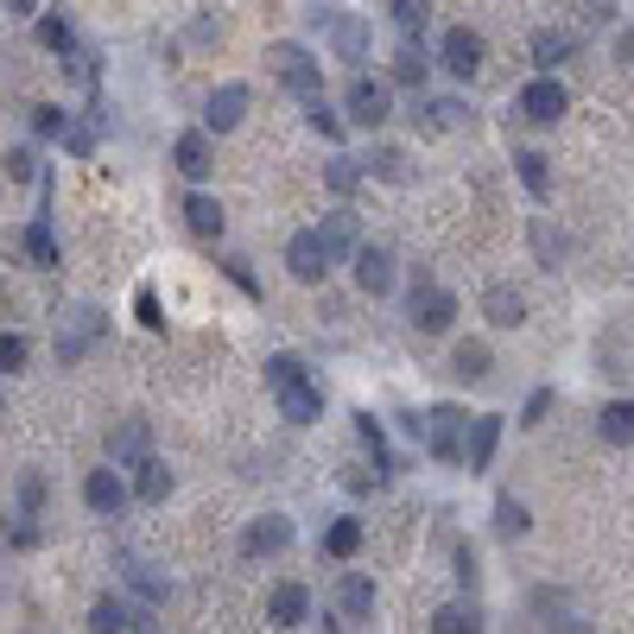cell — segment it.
<instances>
[{
  "label": "cell",
  "mask_w": 634,
  "mask_h": 634,
  "mask_svg": "<svg viewBox=\"0 0 634 634\" xmlns=\"http://www.w3.org/2000/svg\"><path fill=\"white\" fill-rule=\"evenodd\" d=\"M266 381H273V394H279V419H293V425H311L324 400H318V387L304 381L299 356H266Z\"/></svg>",
  "instance_id": "cell-1"
},
{
  "label": "cell",
  "mask_w": 634,
  "mask_h": 634,
  "mask_svg": "<svg viewBox=\"0 0 634 634\" xmlns=\"http://www.w3.org/2000/svg\"><path fill=\"white\" fill-rule=\"evenodd\" d=\"M311 20L324 26V38H331V51L343 58V64H362V58H369V20H362V13H343V7H318Z\"/></svg>",
  "instance_id": "cell-2"
},
{
  "label": "cell",
  "mask_w": 634,
  "mask_h": 634,
  "mask_svg": "<svg viewBox=\"0 0 634 634\" xmlns=\"http://www.w3.org/2000/svg\"><path fill=\"white\" fill-rule=\"evenodd\" d=\"M266 71L279 76L293 96H318V58H311L304 45H286V38H279V45H266Z\"/></svg>",
  "instance_id": "cell-3"
},
{
  "label": "cell",
  "mask_w": 634,
  "mask_h": 634,
  "mask_svg": "<svg viewBox=\"0 0 634 634\" xmlns=\"http://www.w3.org/2000/svg\"><path fill=\"white\" fill-rule=\"evenodd\" d=\"M407 318H412V331L438 336V331H450V318H457V299H450L445 286L419 279V286H412V299H407Z\"/></svg>",
  "instance_id": "cell-4"
},
{
  "label": "cell",
  "mask_w": 634,
  "mask_h": 634,
  "mask_svg": "<svg viewBox=\"0 0 634 634\" xmlns=\"http://www.w3.org/2000/svg\"><path fill=\"white\" fill-rule=\"evenodd\" d=\"M331 241H324V228H304V235H293L286 241V266H293V279H304V286H318L324 273H331Z\"/></svg>",
  "instance_id": "cell-5"
},
{
  "label": "cell",
  "mask_w": 634,
  "mask_h": 634,
  "mask_svg": "<svg viewBox=\"0 0 634 634\" xmlns=\"http://www.w3.org/2000/svg\"><path fill=\"white\" fill-rule=\"evenodd\" d=\"M463 425H470V419L457 407H432L425 412V450L445 457V463H463V457H470V450H463Z\"/></svg>",
  "instance_id": "cell-6"
},
{
  "label": "cell",
  "mask_w": 634,
  "mask_h": 634,
  "mask_svg": "<svg viewBox=\"0 0 634 634\" xmlns=\"http://www.w3.org/2000/svg\"><path fill=\"white\" fill-rule=\"evenodd\" d=\"M438 64H445L450 76H463V83H470V76L483 71V38L470 33V26H450L445 45H438Z\"/></svg>",
  "instance_id": "cell-7"
},
{
  "label": "cell",
  "mask_w": 634,
  "mask_h": 634,
  "mask_svg": "<svg viewBox=\"0 0 634 634\" xmlns=\"http://www.w3.org/2000/svg\"><path fill=\"white\" fill-rule=\"evenodd\" d=\"M571 109V89H564L559 76H533L521 89V114L526 121H559V114Z\"/></svg>",
  "instance_id": "cell-8"
},
{
  "label": "cell",
  "mask_w": 634,
  "mask_h": 634,
  "mask_svg": "<svg viewBox=\"0 0 634 634\" xmlns=\"http://www.w3.org/2000/svg\"><path fill=\"white\" fill-rule=\"evenodd\" d=\"M293 546V521L286 514H261V521L241 533V552L248 559H273V552H286Z\"/></svg>",
  "instance_id": "cell-9"
},
{
  "label": "cell",
  "mask_w": 634,
  "mask_h": 634,
  "mask_svg": "<svg viewBox=\"0 0 634 634\" xmlns=\"http://www.w3.org/2000/svg\"><path fill=\"white\" fill-rule=\"evenodd\" d=\"M96 336H102V311H89V304H76V311H71V324L58 331V356H64V362H83Z\"/></svg>",
  "instance_id": "cell-10"
},
{
  "label": "cell",
  "mask_w": 634,
  "mask_h": 634,
  "mask_svg": "<svg viewBox=\"0 0 634 634\" xmlns=\"http://www.w3.org/2000/svg\"><path fill=\"white\" fill-rule=\"evenodd\" d=\"M109 457L140 470V463L152 457V425H147V419H121V425L109 432Z\"/></svg>",
  "instance_id": "cell-11"
},
{
  "label": "cell",
  "mask_w": 634,
  "mask_h": 634,
  "mask_svg": "<svg viewBox=\"0 0 634 634\" xmlns=\"http://www.w3.org/2000/svg\"><path fill=\"white\" fill-rule=\"evenodd\" d=\"M387 83H369V76H356V83H349V121H356V127H381V121H387Z\"/></svg>",
  "instance_id": "cell-12"
},
{
  "label": "cell",
  "mask_w": 634,
  "mask_h": 634,
  "mask_svg": "<svg viewBox=\"0 0 634 634\" xmlns=\"http://www.w3.org/2000/svg\"><path fill=\"white\" fill-rule=\"evenodd\" d=\"M266 622H273V629H304V622H311V591H304V584H279V591L266 597Z\"/></svg>",
  "instance_id": "cell-13"
},
{
  "label": "cell",
  "mask_w": 634,
  "mask_h": 634,
  "mask_svg": "<svg viewBox=\"0 0 634 634\" xmlns=\"http://www.w3.org/2000/svg\"><path fill=\"white\" fill-rule=\"evenodd\" d=\"M241 114H248V83H223V89L203 102V127L228 134V127H241Z\"/></svg>",
  "instance_id": "cell-14"
},
{
  "label": "cell",
  "mask_w": 634,
  "mask_h": 634,
  "mask_svg": "<svg viewBox=\"0 0 634 634\" xmlns=\"http://www.w3.org/2000/svg\"><path fill=\"white\" fill-rule=\"evenodd\" d=\"M349 266H356V286H362L369 299H381V293L394 286V261H387V248H369V241H362V248L349 254Z\"/></svg>",
  "instance_id": "cell-15"
},
{
  "label": "cell",
  "mask_w": 634,
  "mask_h": 634,
  "mask_svg": "<svg viewBox=\"0 0 634 634\" xmlns=\"http://www.w3.org/2000/svg\"><path fill=\"white\" fill-rule=\"evenodd\" d=\"M83 501H89V508H96V514H121V508H127V483H121V476H114V470H89V476H83Z\"/></svg>",
  "instance_id": "cell-16"
},
{
  "label": "cell",
  "mask_w": 634,
  "mask_h": 634,
  "mask_svg": "<svg viewBox=\"0 0 634 634\" xmlns=\"http://www.w3.org/2000/svg\"><path fill=\"white\" fill-rule=\"evenodd\" d=\"M483 318L495 324V331H521L526 324V299L514 293V286H488L483 293Z\"/></svg>",
  "instance_id": "cell-17"
},
{
  "label": "cell",
  "mask_w": 634,
  "mask_h": 634,
  "mask_svg": "<svg viewBox=\"0 0 634 634\" xmlns=\"http://www.w3.org/2000/svg\"><path fill=\"white\" fill-rule=\"evenodd\" d=\"M89 629H102V634H114V629H152V616H147V609L134 616L121 597H102L96 609H89Z\"/></svg>",
  "instance_id": "cell-18"
},
{
  "label": "cell",
  "mask_w": 634,
  "mask_h": 634,
  "mask_svg": "<svg viewBox=\"0 0 634 634\" xmlns=\"http://www.w3.org/2000/svg\"><path fill=\"white\" fill-rule=\"evenodd\" d=\"M172 159H178V172H185L190 185H203V178L216 172V159H210V140H203V134H185V140L172 147Z\"/></svg>",
  "instance_id": "cell-19"
},
{
  "label": "cell",
  "mask_w": 634,
  "mask_h": 634,
  "mask_svg": "<svg viewBox=\"0 0 634 634\" xmlns=\"http://www.w3.org/2000/svg\"><path fill=\"white\" fill-rule=\"evenodd\" d=\"M185 223H190V235H223V203L203 197V190H190L185 197Z\"/></svg>",
  "instance_id": "cell-20"
},
{
  "label": "cell",
  "mask_w": 634,
  "mask_h": 634,
  "mask_svg": "<svg viewBox=\"0 0 634 634\" xmlns=\"http://www.w3.org/2000/svg\"><path fill=\"white\" fill-rule=\"evenodd\" d=\"M476 629H483L476 602H445V609L432 616V634H476Z\"/></svg>",
  "instance_id": "cell-21"
},
{
  "label": "cell",
  "mask_w": 634,
  "mask_h": 634,
  "mask_svg": "<svg viewBox=\"0 0 634 634\" xmlns=\"http://www.w3.org/2000/svg\"><path fill=\"white\" fill-rule=\"evenodd\" d=\"M450 369L463 374V381H488V369H495V356H488V343H457Z\"/></svg>",
  "instance_id": "cell-22"
},
{
  "label": "cell",
  "mask_w": 634,
  "mask_h": 634,
  "mask_svg": "<svg viewBox=\"0 0 634 634\" xmlns=\"http://www.w3.org/2000/svg\"><path fill=\"white\" fill-rule=\"evenodd\" d=\"M602 438L609 445H634V400H609L602 407Z\"/></svg>",
  "instance_id": "cell-23"
},
{
  "label": "cell",
  "mask_w": 634,
  "mask_h": 634,
  "mask_svg": "<svg viewBox=\"0 0 634 634\" xmlns=\"http://www.w3.org/2000/svg\"><path fill=\"white\" fill-rule=\"evenodd\" d=\"M336 609H343V616H369L374 609V584L369 577H343V584H336Z\"/></svg>",
  "instance_id": "cell-24"
},
{
  "label": "cell",
  "mask_w": 634,
  "mask_h": 634,
  "mask_svg": "<svg viewBox=\"0 0 634 634\" xmlns=\"http://www.w3.org/2000/svg\"><path fill=\"white\" fill-rule=\"evenodd\" d=\"M324 241H331V254H356L362 241H356V216L349 210H331L324 216Z\"/></svg>",
  "instance_id": "cell-25"
},
{
  "label": "cell",
  "mask_w": 634,
  "mask_h": 634,
  "mask_svg": "<svg viewBox=\"0 0 634 634\" xmlns=\"http://www.w3.org/2000/svg\"><path fill=\"white\" fill-rule=\"evenodd\" d=\"M495 445H501V419H476V432H470V470H488Z\"/></svg>",
  "instance_id": "cell-26"
},
{
  "label": "cell",
  "mask_w": 634,
  "mask_h": 634,
  "mask_svg": "<svg viewBox=\"0 0 634 634\" xmlns=\"http://www.w3.org/2000/svg\"><path fill=\"white\" fill-rule=\"evenodd\" d=\"M134 495H140V501H165V495H172V470H165L159 457H147V463H140V483H134Z\"/></svg>",
  "instance_id": "cell-27"
},
{
  "label": "cell",
  "mask_w": 634,
  "mask_h": 634,
  "mask_svg": "<svg viewBox=\"0 0 634 634\" xmlns=\"http://www.w3.org/2000/svg\"><path fill=\"white\" fill-rule=\"evenodd\" d=\"M324 552H331V559H356V552H362V521H336L331 533H324Z\"/></svg>",
  "instance_id": "cell-28"
},
{
  "label": "cell",
  "mask_w": 634,
  "mask_h": 634,
  "mask_svg": "<svg viewBox=\"0 0 634 634\" xmlns=\"http://www.w3.org/2000/svg\"><path fill=\"white\" fill-rule=\"evenodd\" d=\"M369 172L381 178V185H407V152H400V147H374Z\"/></svg>",
  "instance_id": "cell-29"
},
{
  "label": "cell",
  "mask_w": 634,
  "mask_h": 634,
  "mask_svg": "<svg viewBox=\"0 0 634 634\" xmlns=\"http://www.w3.org/2000/svg\"><path fill=\"white\" fill-rule=\"evenodd\" d=\"M26 254H33V266H58V235H51V223H45V216L26 228Z\"/></svg>",
  "instance_id": "cell-30"
},
{
  "label": "cell",
  "mask_w": 634,
  "mask_h": 634,
  "mask_svg": "<svg viewBox=\"0 0 634 634\" xmlns=\"http://www.w3.org/2000/svg\"><path fill=\"white\" fill-rule=\"evenodd\" d=\"M324 185H331L336 197H349V190L362 185V159H343V152H336L331 165H324Z\"/></svg>",
  "instance_id": "cell-31"
},
{
  "label": "cell",
  "mask_w": 634,
  "mask_h": 634,
  "mask_svg": "<svg viewBox=\"0 0 634 634\" xmlns=\"http://www.w3.org/2000/svg\"><path fill=\"white\" fill-rule=\"evenodd\" d=\"M526 526H533L526 521V508L514 501V495H501V501H495V533H501V539H521Z\"/></svg>",
  "instance_id": "cell-32"
},
{
  "label": "cell",
  "mask_w": 634,
  "mask_h": 634,
  "mask_svg": "<svg viewBox=\"0 0 634 634\" xmlns=\"http://www.w3.org/2000/svg\"><path fill=\"white\" fill-rule=\"evenodd\" d=\"M38 45L58 51V58H76V33L64 26V20H38Z\"/></svg>",
  "instance_id": "cell-33"
},
{
  "label": "cell",
  "mask_w": 634,
  "mask_h": 634,
  "mask_svg": "<svg viewBox=\"0 0 634 634\" xmlns=\"http://www.w3.org/2000/svg\"><path fill=\"white\" fill-rule=\"evenodd\" d=\"M425 71H432V64H425V51H419V45H400V58H394V83H425Z\"/></svg>",
  "instance_id": "cell-34"
},
{
  "label": "cell",
  "mask_w": 634,
  "mask_h": 634,
  "mask_svg": "<svg viewBox=\"0 0 634 634\" xmlns=\"http://www.w3.org/2000/svg\"><path fill=\"white\" fill-rule=\"evenodd\" d=\"M514 165H521V185L533 190V197H546V190H552V178H546V159H539V152H521Z\"/></svg>",
  "instance_id": "cell-35"
},
{
  "label": "cell",
  "mask_w": 634,
  "mask_h": 634,
  "mask_svg": "<svg viewBox=\"0 0 634 634\" xmlns=\"http://www.w3.org/2000/svg\"><path fill=\"white\" fill-rule=\"evenodd\" d=\"M425 13H432V7H425V0H394V26H400V33H425Z\"/></svg>",
  "instance_id": "cell-36"
},
{
  "label": "cell",
  "mask_w": 634,
  "mask_h": 634,
  "mask_svg": "<svg viewBox=\"0 0 634 634\" xmlns=\"http://www.w3.org/2000/svg\"><path fill=\"white\" fill-rule=\"evenodd\" d=\"M304 121H311V127H318V134H324V140H343V121H336V114L324 109V102H318V96H304Z\"/></svg>",
  "instance_id": "cell-37"
},
{
  "label": "cell",
  "mask_w": 634,
  "mask_h": 634,
  "mask_svg": "<svg viewBox=\"0 0 634 634\" xmlns=\"http://www.w3.org/2000/svg\"><path fill=\"white\" fill-rule=\"evenodd\" d=\"M533 241H539V261H546V266H559V261H564V241H559V228L546 223V216L533 223Z\"/></svg>",
  "instance_id": "cell-38"
},
{
  "label": "cell",
  "mask_w": 634,
  "mask_h": 634,
  "mask_svg": "<svg viewBox=\"0 0 634 634\" xmlns=\"http://www.w3.org/2000/svg\"><path fill=\"white\" fill-rule=\"evenodd\" d=\"M564 51H577V38H552V33L533 38V58H539V64H559Z\"/></svg>",
  "instance_id": "cell-39"
},
{
  "label": "cell",
  "mask_w": 634,
  "mask_h": 634,
  "mask_svg": "<svg viewBox=\"0 0 634 634\" xmlns=\"http://www.w3.org/2000/svg\"><path fill=\"white\" fill-rule=\"evenodd\" d=\"M0 369H7V374L26 369V336H13V331L0 336Z\"/></svg>",
  "instance_id": "cell-40"
},
{
  "label": "cell",
  "mask_w": 634,
  "mask_h": 634,
  "mask_svg": "<svg viewBox=\"0 0 634 634\" xmlns=\"http://www.w3.org/2000/svg\"><path fill=\"white\" fill-rule=\"evenodd\" d=\"M457 121H463V102H432V109H425V127H432V134H445Z\"/></svg>",
  "instance_id": "cell-41"
},
{
  "label": "cell",
  "mask_w": 634,
  "mask_h": 634,
  "mask_svg": "<svg viewBox=\"0 0 634 634\" xmlns=\"http://www.w3.org/2000/svg\"><path fill=\"white\" fill-rule=\"evenodd\" d=\"M33 127L45 134V140H58V134L71 127V114H64V109H33Z\"/></svg>",
  "instance_id": "cell-42"
},
{
  "label": "cell",
  "mask_w": 634,
  "mask_h": 634,
  "mask_svg": "<svg viewBox=\"0 0 634 634\" xmlns=\"http://www.w3.org/2000/svg\"><path fill=\"white\" fill-rule=\"evenodd\" d=\"M33 172H38V165H33V152H26V147H13V152H7V178H13V185H26Z\"/></svg>",
  "instance_id": "cell-43"
},
{
  "label": "cell",
  "mask_w": 634,
  "mask_h": 634,
  "mask_svg": "<svg viewBox=\"0 0 634 634\" xmlns=\"http://www.w3.org/2000/svg\"><path fill=\"white\" fill-rule=\"evenodd\" d=\"M134 311H140V324H147V331H159V324H165V318H159V299H152V286H140V293H134Z\"/></svg>",
  "instance_id": "cell-44"
},
{
  "label": "cell",
  "mask_w": 634,
  "mask_h": 634,
  "mask_svg": "<svg viewBox=\"0 0 634 634\" xmlns=\"http://www.w3.org/2000/svg\"><path fill=\"white\" fill-rule=\"evenodd\" d=\"M127 577H134V591H140L147 602H159V597H165V591H159V577H147V564H127Z\"/></svg>",
  "instance_id": "cell-45"
},
{
  "label": "cell",
  "mask_w": 634,
  "mask_h": 634,
  "mask_svg": "<svg viewBox=\"0 0 634 634\" xmlns=\"http://www.w3.org/2000/svg\"><path fill=\"white\" fill-rule=\"evenodd\" d=\"M228 279L248 293V299H261V286H254V273H248V261H228Z\"/></svg>",
  "instance_id": "cell-46"
},
{
  "label": "cell",
  "mask_w": 634,
  "mask_h": 634,
  "mask_svg": "<svg viewBox=\"0 0 634 634\" xmlns=\"http://www.w3.org/2000/svg\"><path fill=\"white\" fill-rule=\"evenodd\" d=\"M546 407H552V394H546V387H539V394H533V400H526V419H521V425H539V419H546Z\"/></svg>",
  "instance_id": "cell-47"
},
{
  "label": "cell",
  "mask_w": 634,
  "mask_h": 634,
  "mask_svg": "<svg viewBox=\"0 0 634 634\" xmlns=\"http://www.w3.org/2000/svg\"><path fill=\"white\" fill-rule=\"evenodd\" d=\"M457 577H463V584H476V552H470V546H457Z\"/></svg>",
  "instance_id": "cell-48"
},
{
  "label": "cell",
  "mask_w": 634,
  "mask_h": 634,
  "mask_svg": "<svg viewBox=\"0 0 634 634\" xmlns=\"http://www.w3.org/2000/svg\"><path fill=\"white\" fill-rule=\"evenodd\" d=\"M96 147V127H71V152H89Z\"/></svg>",
  "instance_id": "cell-49"
},
{
  "label": "cell",
  "mask_w": 634,
  "mask_h": 634,
  "mask_svg": "<svg viewBox=\"0 0 634 634\" xmlns=\"http://www.w3.org/2000/svg\"><path fill=\"white\" fill-rule=\"evenodd\" d=\"M616 58H622V64L634 71V33H622V38H616Z\"/></svg>",
  "instance_id": "cell-50"
},
{
  "label": "cell",
  "mask_w": 634,
  "mask_h": 634,
  "mask_svg": "<svg viewBox=\"0 0 634 634\" xmlns=\"http://www.w3.org/2000/svg\"><path fill=\"white\" fill-rule=\"evenodd\" d=\"M584 7H591L584 20H609V0H584Z\"/></svg>",
  "instance_id": "cell-51"
},
{
  "label": "cell",
  "mask_w": 634,
  "mask_h": 634,
  "mask_svg": "<svg viewBox=\"0 0 634 634\" xmlns=\"http://www.w3.org/2000/svg\"><path fill=\"white\" fill-rule=\"evenodd\" d=\"M7 7H13V13H33L38 0H7Z\"/></svg>",
  "instance_id": "cell-52"
}]
</instances>
